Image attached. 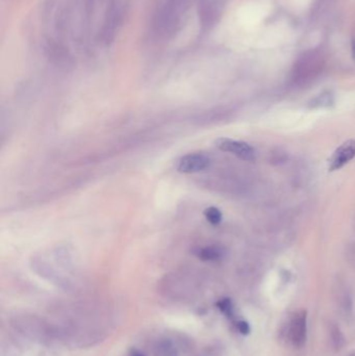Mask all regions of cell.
Returning <instances> with one entry per match:
<instances>
[{"mask_svg": "<svg viewBox=\"0 0 355 356\" xmlns=\"http://www.w3.org/2000/svg\"><path fill=\"white\" fill-rule=\"evenodd\" d=\"M210 165L211 158L208 154L203 152H195L180 157L177 161L176 169L180 173L192 174L206 170Z\"/></svg>", "mask_w": 355, "mask_h": 356, "instance_id": "6da1fadb", "label": "cell"}, {"mask_svg": "<svg viewBox=\"0 0 355 356\" xmlns=\"http://www.w3.org/2000/svg\"><path fill=\"white\" fill-rule=\"evenodd\" d=\"M216 146L225 152H230L243 160H253L255 158V152L253 148L247 143L234 141L227 138H220L216 141Z\"/></svg>", "mask_w": 355, "mask_h": 356, "instance_id": "7a4b0ae2", "label": "cell"}, {"mask_svg": "<svg viewBox=\"0 0 355 356\" xmlns=\"http://www.w3.org/2000/svg\"><path fill=\"white\" fill-rule=\"evenodd\" d=\"M355 156V141L349 140V141L342 144L329 159V170L335 171L346 165Z\"/></svg>", "mask_w": 355, "mask_h": 356, "instance_id": "3957f363", "label": "cell"}, {"mask_svg": "<svg viewBox=\"0 0 355 356\" xmlns=\"http://www.w3.org/2000/svg\"><path fill=\"white\" fill-rule=\"evenodd\" d=\"M16 327L27 337L31 339H44L46 336V328L43 323L37 318H27L22 319L17 322Z\"/></svg>", "mask_w": 355, "mask_h": 356, "instance_id": "277c9868", "label": "cell"}, {"mask_svg": "<svg viewBox=\"0 0 355 356\" xmlns=\"http://www.w3.org/2000/svg\"><path fill=\"white\" fill-rule=\"evenodd\" d=\"M306 336V317L305 312H301L297 315L290 326V337H292L293 343L296 346H302L305 342Z\"/></svg>", "mask_w": 355, "mask_h": 356, "instance_id": "5b68a950", "label": "cell"}, {"mask_svg": "<svg viewBox=\"0 0 355 356\" xmlns=\"http://www.w3.org/2000/svg\"><path fill=\"white\" fill-rule=\"evenodd\" d=\"M225 254V250L221 246H207L198 249L195 252V255L198 256V258H200L201 261L204 262H214V261H219L224 256Z\"/></svg>", "mask_w": 355, "mask_h": 356, "instance_id": "8992f818", "label": "cell"}, {"mask_svg": "<svg viewBox=\"0 0 355 356\" xmlns=\"http://www.w3.org/2000/svg\"><path fill=\"white\" fill-rule=\"evenodd\" d=\"M330 337H331V341H332V345L335 347L336 350L340 351L346 344V339L344 337L343 332L341 331V329L338 326L333 325L330 329Z\"/></svg>", "mask_w": 355, "mask_h": 356, "instance_id": "52a82bcc", "label": "cell"}, {"mask_svg": "<svg viewBox=\"0 0 355 356\" xmlns=\"http://www.w3.org/2000/svg\"><path fill=\"white\" fill-rule=\"evenodd\" d=\"M204 215H206L207 220L213 225H218L222 221L221 212L214 207H211L204 211Z\"/></svg>", "mask_w": 355, "mask_h": 356, "instance_id": "ba28073f", "label": "cell"}, {"mask_svg": "<svg viewBox=\"0 0 355 356\" xmlns=\"http://www.w3.org/2000/svg\"><path fill=\"white\" fill-rule=\"evenodd\" d=\"M157 353L160 356H176V350L170 342H163L158 345Z\"/></svg>", "mask_w": 355, "mask_h": 356, "instance_id": "9c48e42d", "label": "cell"}, {"mask_svg": "<svg viewBox=\"0 0 355 356\" xmlns=\"http://www.w3.org/2000/svg\"><path fill=\"white\" fill-rule=\"evenodd\" d=\"M332 102V98L330 94H322L314 101L313 106H328Z\"/></svg>", "mask_w": 355, "mask_h": 356, "instance_id": "30bf717a", "label": "cell"}, {"mask_svg": "<svg viewBox=\"0 0 355 356\" xmlns=\"http://www.w3.org/2000/svg\"><path fill=\"white\" fill-rule=\"evenodd\" d=\"M238 328L239 330L243 333V334H247L249 331H250V328H249V325L247 324L246 322H239L238 324Z\"/></svg>", "mask_w": 355, "mask_h": 356, "instance_id": "8fae6325", "label": "cell"}, {"mask_svg": "<svg viewBox=\"0 0 355 356\" xmlns=\"http://www.w3.org/2000/svg\"><path fill=\"white\" fill-rule=\"evenodd\" d=\"M351 49H352V57L355 60V40H353L351 43Z\"/></svg>", "mask_w": 355, "mask_h": 356, "instance_id": "7c38bea8", "label": "cell"}, {"mask_svg": "<svg viewBox=\"0 0 355 356\" xmlns=\"http://www.w3.org/2000/svg\"><path fill=\"white\" fill-rule=\"evenodd\" d=\"M133 356H144L142 353H140V352H135L134 354H133Z\"/></svg>", "mask_w": 355, "mask_h": 356, "instance_id": "4fadbf2b", "label": "cell"}]
</instances>
